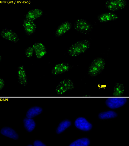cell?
<instances>
[{
  "label": "cell",
  "mask_w": 129,
  "mask_h": 146,
  "mask_svg": "<svg viewBox=\"0 0 129 146\" xmlns=\"http://www.w3.org/2000/svg\"><path fill=\"white\" fill-rule=\"evenodd\" d=\"M90 44L89 41L86 39L78 41L69 48L68 53L70 56H77L85 52L90 48Z\"/></svg>",
  "instance_id": "6da1fadb"
},
{
  "label": "cell",
  "mask_w": 129,
  "mask_h": 146,
  "mask_svg": "<svg viewBox=\"0 0 129 146\" xmlns=\"http://www.w3.org/2000/svg\"><path fill=\"white\" fill-rule=\"evenodd\" d=\"M105 64V61L102 58H96L92 61L89 67L88 74L92 76L97 75L104 69Z\"/></svg>",
  "instance_id": "7a4b0ae2"
},
{
  "label": "cell",
  "mask_w": 129,
  "mask_h": 146,
  "mask_svg": "<svg viewBox=\"0 0 129 146\" xmlns=\"http://www.w3.org/2000/svg\"><path fill=\"white\" fill-rule=\"evenodd\" d=\"M74 27L77 31L84 34L89 33L93 28L92 25L89 22L83 19L76 20L74 23Z\"/></svg>",
  "instance_id": "3957f363"
},
{
  "label": "cell",
  "mask_w": 129,
  "mask_h": 146,
  "mask_svg": "<svg viewBox=\"0 0 129 146\" xmlns=\"http://www.w3.org/2000/svg\"><path fill=\"white\" fill-rule=\"evenodd\" d=\"M127 101V98L125 97H110L106 99L105 104L109 108L111 109H116L123 106Z\"/></svg>",
  "instance_id": "277c9868"
},
{
  "label": "cell",
  "mask_w": 129,
  "mask_h": 146,
  "mask_svg": "<svg viewBox=\"0 0 129 146\" xmlns=\"http://www.w3.org/2000/svg\"><path fill=\"white\" fill-rule=\"evenodd\" d=\"M127 4L125 0H109L105 2V6L110 11H115L124 8Z\"/></svg>",
  "instance_id": "5b68a950"
},
{
  "label": "cell",
  "mask_w": 129,
  "mask_h": 146,
  "mask_svg": "<svg viewBox=\"0 0 129 146\" xmlns=\"http://www.w3.org/2000/svg\"><path fill=\"white\" fill-rule=\"evenodd\" d=\"M74 84L69 79L64 80L60 82L56 87L55 91L58 94H61L67 91L72 89Z\"/></svg>",
  "instance_id": "8992f818"
},
{
  "label": "cell",
  "mask_w": 129,
  "mask_h": 146,
  "mask_svg": "<svg viewBox=\"0 0 129 146\" xmlns=\"http://www.w3.org/2000/svg\"><path fill=\"white\" fill-rule=\"evenodd\" d=\"M0 35L2 38L14 43H17L19 40L17 34L11 29H5L2 30Z\"/></svg>",
  "instance_id": "52a82bcc"
},
{
  "label": "cell",
  "mask_w": 129,
  "mask_h": 146,
  "mask_svg": "<svg viewBox=\"0 0 129 146\" xmlns=\"http://www.w3.org/2000/svg\"><path fill=\"white\" fill-rule=\"evenodd\" d=\"M32 46L37 58L41 59L45 56L47 54L46 48L42 43L36 42Z\"/></svg>",
  "instance_id": "ba28073f"
},
{
  "label": "cell",
  "mask_w": 129,
  "mask_h": 146,
  "mask_svg": "<svg viewBox=\"0 0 129 146\" xmlns=\"http://www.w3.org/2000/svg\"><path fill=\"white\" fill-rule=\"evenodd\" d=\"M75 125L78 128L83 131H87L91 129L92 125L83 117L77 118L75 121Z\"/></svg>",
  "instance_id": "9c48e42d"
},
{
  "label": "cell",
  "mask_w": 129,
  "mask_h": 146,
  "mask_svg": "<svg viewBox=\"0 0 129 146\" xmlns=\"http://www.w3.org/2000/svg\"><path fill=\"white\" fill-rule=\"evenodd\" d=\"M68 64L64 62L56 64L51 70L52 74L54 75L61 74L68 71L70 68Z\"/></svg>",
  "instance_id": "30bf717a"
},
{
  "label": "cell",
  "mask_w": 129,
  "mask_h": 146,
  "mask_svg": "<svg viewBox=\"0 0 129 146\" xmlns=\"http://www.w3.org/2000/svg\"><path fill=\"white\" fill-rule=\"evenodd\" d=\"M23 25L26 33L28 35L33 34L36 29V25L33 21L26 19L23 21Z\"/></svg>",
  "instance_id": "8fae6325"
},
{
  "label": "cell",
  "mask_w": 129,
  "mask_h": 146,
  "mask_svg": "<svg viewBox=\"0 0 129 146\" xmlns=\"http://www.w3.org/2000/svg\"><path fill=\"white\" fill-rule=\"evenodd\" d=\"M118 18V16L114 13L107 12L99 15L97 17V19L100 22L104 23L116 20Z\"/></svg>",
  "instance_id": "7c38bea8"
},
{
  "label": "cell",
  "mask_w": 129,
  "mask_h": 146,
  "mask_svg": "<svg viewBox=\"0 0 129 146\" xmlns=\"http://www.w3.org/2000/svg\"><path fill=\"white\" fill-rule=\"evenodd\" d=\"M72 26V24L68 21L62 23L57 28L55 33V36L58 37L62 36L69 30Z\"/></svg>",
  "instance_id": "4fadbf2b"
},
{
  "label": "cell",
  "mask_w": 129,
  "mask_h": 146,
  "mask_svg": "<svg viewBox=\"0 0 129 146\" xmlns=\"http://www.w3.org/2000/svg\"><path fill=\"white\" fill-rule=\"evenodd\" d=\"M43 13V11L41 9L38 8L32 9L27 13L25 19L33 21L42 16Z\"/></svg>",
  "instance_id": "5bb4252c"
},
{
  "label": "cell",
  "mask_w": 129,
  "mask_h": 146,
  "mask_svg": "<svg viewBox=\"0 0 129 146\" xmlns=\"http://www.w3.org/2000/svg\"><path fill=\"white\" fill-rule=\"evenodd\" d=\"M17 74L19 83L22 86H26L27 83V79L26 71L23 66L21 65L18 67Z\"/></svg>",
  "instance_id": "9a60e30c"
},
{
  "label": "cell",
  "mask_w": 129,
  "mask_h": 146,
  "mask_svg": "<svg viewBox=\"0 0 129 146\" xmlns=\"http://www.w3.org/2000/svg\"><path fill=\"white\" fill-rule=\"evenodd\" d=\"M43 111V109L40 107L34 106L29 108L26 113L27 117L32 118L40 114Z\"/></svg>",
  "instance_id": "2e32d148"
},
{
  "label": "cell",
  "mask_w": 129,
  "mask_h": 146,
  "mask_svg": "<svg viewBox=\"0 0 129 146\" xmlns=\"http://www.w3.org/2000/svg\"><path fill=\"white\" fill-rule=\"evenodd\" d=\"M1 132L3 135L14 139H17L18 138L17 134L15 131L10 128H3L1 129Z\"/></svg>",
  "instance_id": "e0dca14e"
},
{
  "label": "cell",
  "mask_w": 129,
  "mask_h": 146,
  "mask_svg": "<svg viewBox=\"0 0 129 146\" xmlns=\"http://www.w3.org/2000/svg\"><path fill=\"white\" fill-rule=\"evenodd\" d=\"M23 121L25 128L28 131L31 132L34 129L35 123L33 119L26 117Z\"/></svg>",
  "instance_id": "ac0fdd59"
},
{
  "label": "cell",
  "mask_w": 129,
  "mask_h": 146,
  "mask_svg": "<svg viewBox=\"0 0 129 146\" xmlns=\"http://www.w3.org/2000/svg\"><path fill=\"white\" fill-rule=\"evenodd\" d=\"M117 116L116 112L112 110H109L100 113L98 115V117L101 119H105L114 118Z\"/></svg>",
  "instance_id": "d6986e66"
},
{
  "label": "cell",
  "mask_w": 129,
  "mask_h": 146,
  "mask_svg": "<svg viewBox=\"0 0 129 146\" xmlns=\"http://www.w3.org/2000/svg\"><path fill=\"white\" fill-rule=\"evenodd\" d=\"M90 143L89 140L87 138L78 139L71 143L69 146H88Z\"/></svg>",
  "instance_id": "ffe728a7"
},
{
  "label": "cell",
  "mask_w": 129,
  "mask_h": 146,
  "mask_svg": "<svg viewBox=\"0 0 129 146\" xmlns=\"http://www.w3.org/2000/svg\"><path fill=\"white\" fill-rule=\"evenodd\" d=\"M71 124L70 121L68 120H65L61 122L59 124L57 129V132L59 134L69 127Z\"/></svg>",
  "instance_id": "44dd1931"
},
{
  "label": "cell",
  "mask_w": 129,
  "mask_h": 146,
  "mask_svg": "<svg viewBox=\"0 0 129 146\" xmlns=\"http://www.w3.org/2000/svg\"><path fill=\"white\" fill-rule=\"evenodd\" d=\"M124 91L123 86L120 84H117L115 86L114 92L113 95L118 96L122 95Z\"/></svg>",
  "instance_id": "7402d4cb"
},
{
  "label": "cell",
  "mask_w": 129,
  "mask_h": 146,
  "mask_svg": "<svg viewBox=\"0 0 129 146\" xmlns=\"http://www.w3.org/2000/svg\"><path fill=\"white\" fill-rule=\"evenodd\" d=\"M34 52L33 47L32 46H29L25 50V54L27 57L30 58L32 56Z\"/></svg>",
  "instance_id": "603a6c76"
},
{
  "label": "cell",
  "mask_w": 129,
  "mask_h": 146,
  "mask_svg": "<svg viewBox=\"0 0 129 146\" xmlns=\"http://www.w3.org/2000/svg\"><path fill=\"white\" fill-rule=\"evenodd\" d=\"M34 146H46V145L41 142L39 141H36L34 143Z\"/></svg>",
  "instance_id": "cb8c5ba5"
},
{
  "label": "cell",
  "mask_w": 129,
  "mask_h": 146,
  "mask_svg": "<svg viewBox=\"0 0 129 146\" xmlns=\"http://www.w3.org/2000/svg\"><path fill=\"white\" fill-rule=\"evenodd\" d=\"M5 85V82L4 80L1 79H0V90H1L3 88Z\"/></svg>",
  "instance_id": "d4e9b609"
},
{
  "label": "cell",
  "mask_w": 129,
  "mask_h": 146,
  "mask_svg": "<svg viewBox=\"0 0 129 146\" xmlns=\"http://www.w3.org/2000/svg\"><path fill=\"white\" fill-rule=\"evenodd\" d=\"M2 59V56L1 55L0 56V60H1Z\"/></svg>",
  "instance_id": "484cf974"
},
{
  "label": "cell",
  "mask_w": 129,
  "mask_h": 146,
  "mask_svg": "<svg viewBox=\"0 0 129 146\" xmlns=\"http://www.w3.org/2000/svg\"><path fill=\"white\" fill-rule=\"evenodd\" d=\"M27 146H33L31 145H28Z\"/></svg>",
  "instance_id": "4316f807"
}]
</instances>
